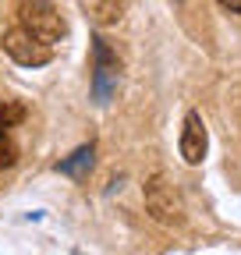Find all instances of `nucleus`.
<instances>
[{
    "label": "nucleus",
    "mask_w": 241,
    "mask_h": 255,
    "mask_svg": "<svg viewBox=\"0 0 241 255\" xmlns=\"http://www.w3.org/2000/svg\"><path fill=\"white\" fill-rule=\"evenodd\" d=\"M18 25L46 46H57L68 36V21L60 18L53 0H21L18 4Z\"/></svg>",
    "instance_id": "nucleus-1"
},
{
    "label": "nucleus",
    "mask_w": 241,
    "mask_h": 255,
    "mask_svg": "<svg viewBox=\"0 0 241 255\" xmlns=\"http://www.w3.org/2000/svg\"><path fill=\"white\" fill-rule=\"evenodd\" d=\"M117 78H120V60L110 50V43L103 36L93 39V100L100 107H107L117 92Z\"/></svg>",
    "instance_id": "nucleus-2"
},
{
    "label": "nucleus",
    "mask_w": 241,
    "mask_h": 255,
    "mask_svg": "<svg viewBox=\"0 0 241 255\" xmlns=\"http://www.w3.org/2000/svg\"><path fill=\"white\" fill-rule=\"evenodd\" d=\"M145 209L153 220L167 223V227H174V223H181V216H185V206H181V195L177 188L163 177V174H153L145 181Z\"/></svg>",
    "instance_id": "nucleus-3"
},
{
    "label": "nucleus",
    "mask_w": 241,
    "mask_h": 255,
    "mask_svg": "<svg viewBox=\"0 0 241 255\" xmlns=\"http://www.w3.org/2000/svg\"><path fill=\"white\" fill-rule=\"evenodd\" d=\"M0 43H4V53H7L14 64H21V68H43V64H50V60H53V46L39 43L36 36H28L21 25L7 28Z\"/></svg>",
    "instance_id": "nucleus-4"
},
{
    "label": "nucleus",
    "mask_w": 241,
    "mask_h": 255,
    "mask_svg": "<svg viewBox=\"0 0 241 255\" xmlns=\"http://www.w3.org/2000/svg\"><path fill=\"white\" fill-rule=\"evenodd\" d=\"M25 121V107L11 96H0V167L18 163V145H14V128Z\"/></svg>",
    "instance_id": "nucleus-5"
},
{
    "label": "nucleus",
    "mask_w": 241,
    "mask_h": 255,
    "mask_svg": "<svg viewBox=\"0 0 241 255\" xmlns=\"http://www.w3.org/2000/svg\"><path fill=\"white\" fill-rule=\"evenodd\" d=\"M206 149H209V135H206V121L199 110H188L185 114V128H181V159L188 167H199L206 159Z\"/></svg>",
    "instance_id": "nucleus-6"
},
{
    "label": "nucleus",
    "mask_w": 241,
    "mask_h": 255,
    "mask_svg": "<svg viewBox=\"0 0 241 255\" xmlns=\"http://www.w3.org/2000/svg\"><path fill=\"white\" fill-rule=\"evenodd\" d=\"M93 156H96V149L93 145H82V149H75L68 159H60L57 163V174H68V177H85L89 170H93Z\"/></svg>",
    "instance_id": "nucleus-7"
},
{
    "label": "nucleus",
    "mask_w": 241,
    "mask_h": 255,
    "mask_svg": "<svg viewBox=\"0 0 241 255\" xmlns=\"http://www.w3.org/2000/svg\"><path fill=\"white\" fill-rule=\"evenodd\" d=\"M220 7H227V11H234V14H241V0H217Z\"/></svg>",
    "instance_id": "nucleus-8"
}]
</instances>
